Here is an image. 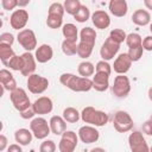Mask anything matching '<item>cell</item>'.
I'll return each instance as SVG.
<instances>
[{
  "instance_id": "1",
  "label": "cell",
  "mask_w": 152,
  "mask_h": 152,
  "mask_svg": "<svg viewBox=\"0 0 152 152\" xmlns=\"http://www.w3.org/2000/svg\"><path fill=\"white\" fill-rule=\"evenodd\" d=\"M59 82L69 88L72 91L76 93H84L89 91L93 88V80L89 77H83V76H76L70 72H64L59 76Z\"/></svg>"
},
{
  "instance_id": "2",
  "label": "cell",
  "mask_w": 152,
  "mask_h": 152,
  "mask_svg": "<svg viewBox=\"0 0 152 152\" xmlns=\"http://www.w3.org/2000/svg\"><path fill=\"white\" fill-rule=\"evenodd\" d=\"M81 119L84 124L93 125L95 127H101L104 126L108 122V115L103 110L95 109L91 106L84 107L81 112Z\"/></svg>"
},
{
  "instance_id": "3",
  "label": "cell",
  "mask_w": 152,
  "mask_h": 152,
  "mask_svg": "<svg viewBox=\"0 0 152 152\" xmlns=\"http://www.w3.org/2000/svg\"><path fill=\"white\" fill-rule=\"evenodd\" d=\"M112 91L114 94V96L119 97V99H124L126 97L129 91H131V81L127 76H125V74H118V76H115L113 86H112Z\"/></svg>"
},
{
  "instance_id": "4",
  "label": "cell",
  "mask_w": 152,
  "mask_h": 152,
  "mask_svg": "<svg viewBox=\"0 0 152 152\" xmlns=\"http://www.w3.org/2000/svg\"><path fill=\"white\" fill-rule=\"evenodd\" d=\"M10 99H11V102L13 104V107L18 110V112H21L28 107H31V101H30V97L28 95L26 94L25 89L23 88H15L13 91H11L10 94Z\"/></svg>"
},
{
  "instance_id": "5",
  "label": "cell",
  "mask_w": 152,
  "mask_h": 152,
  "mask_svg": "<svg viewBox=\"0 0 152 152\" xmlns=\"http://www.w3.org/2000/svg\"><path fill=\"white\" fill-rule=\"evenodd\" d=\"M113 125H114L115 131H118L119 133H126L133 128V119L127 112L118 110L114 114Z\"/></svg>"
},
{
  "instance_id": "6",
  "label": "cell",
  "mask_w": 152,
  "mask_h": 152,
  "mask_svg": "<svg viewBox=\"0 0 152 152\" xmlns=\"http://www.w3.org/2000/svg\"><path fill=\"white\" fill-rule=\"evenodd\" d=\"M30 129L33 133V137L37 139H45L51 133L50 124H48V121L42 116L32 119L30 122Z\"/></svg>"
},
{
  "instance_id": "7",
  "label": "cell",
  "mask_w": 152,
  "mask_h": 152,
  "mask_svg": "<svg viewBox=\"0 0 152 152\" xmlns=\"http://www.w3.org/2000/svg\"><path fill=\"white\" fill-rule=\"evenodd\" d=\"M78 134L74 131H64L58 144L59 152H74L78 144Z\"/></svg>"
},
{
  "instance_id": "8",
  "label": "cell",
  "mask_w": 152,
  "mask_h": 152,
  "mask_svg": "<svg viewBox=\"0 0 152 152\" xmlns=\"http://www.w3.org/2000/svg\"><path fill=\"white\" fill-rule=\"evenodd\" d=\"M27 88L32 94H42L49 88V80L38 75L32 74L27 77Z\"/></svg>"
},
{
  "instance_id": "9",
  "label": "cell",
  "mask_w": 152,
  "mask_h": 152,
  "mask_svg": "<svg viewBox=\"0 0 152 152\" xmlns=\"http://www.w3.org/2000/svg\"><path fill=\"white\" fill-rule=\"evenodd\" d=\"M18 43L24 48L26 51H32L37 48V38L32 30L30 28H23L19 31L17 36Z\"/></svg>"
},
{
  "instance_id": "10",
  "label": "cell",
  "mask_w": 152,
  "mask_h": 152,
  "mask_svg": "<svg viewBox=\"0 0 152 152\" xmlns=\"http://www.w3.org/2000/svg\"><path fill=\"white\" fill-rule=\"evenodd\" d=\"M128 145L132 152H148L150 147L141 132L134 131L128 137Z\"/></svg>"
},
{
  "instance_id": "11",
  "label": "cell",
  "mask_w": 152,
  "mask_h": 152,
  "mask_svg": "<svg viewBox=\"0 0 152 152\" xmlns=\"http://www.w3.org/2000/svg\"><path fill=\"white\" fill-rule=\"evenodd\" d=\"M77 134H78L80 140L84 144H94L100 138V132L93 125H86V126L80 127Z\"/></svg>"
},
{
  "instance_id": "12",
  "label": "cell",
  "mask_w": 152,
  "mask_h": 152,
  "mask_svg": "<svg viewBox=\"0 0 152 152\" xmlns=\"http://www.w3.org/2000/svg\"><path fill=\"white\" fill-rule=\"evenodd\" d=\"M119 49H120V44L113 40L110 37H108L100 49V56L104 61H110L119 52Z\"/></svg>"
},
{
  "instance_id": "13",
  "label": "cell",
  "mask_w": 152,
  "mask_h": 152,
  "mask_svg": "<svg viewBox=\"0 0 152 152\" xmlns=\"http://www.w3.org/2000/svg\"><path fill=\"white\" fill-rule=\"evenodd\" d=\"M28 21V13L26 10H14L10 17V25L13 30H23Z\"/></svg>"
},
{
  "instance_id": "14",
  "label": "cell",
  "mask_w": 152,
  "mask_h": 152,
  "mask_svg": "<svg viewBox=\"0 0 152 152\" xmlns=\"http://www.w3.org/2000/svg\"><path fill=\"white\" fill-rule=\"evenodd\" d=\"M32 107H33L36 114H38V115H45V114H49V113L52 112V109H53V102L48 96H40V97H38L32 103Z\"/></svg>"
},
{
  "instance_id": "15",
  "label": "cell",
  "mask_w": 152,
  "mask_h": 152,
  "mask_svg": "<svg viewBox=\"0 0 152 152\" xmlns=\"http://www.w3.org/2000/svg\"><path fill=\"white\" fill-rule=\"evenodd\" d=\"M132 63H133V61L131 59L129 55L127 52H124V53H120L115 58L114 64H113V69L116 74H126L131 69Z\"/></svg>"
},
{
  "instance_id": "16",
  "label": "cell",
  "mask_w": 152,
  "mask_h": 152,
  "mask_svg": "<svg viewBox=\"0 0 152 152\" xmlns=\"http://www.w3.org/2000/svg\"><path fill=\"white\" fill-rule=\"evenodd\" d=\"M91 21L94 26L99 30H104L110 25V17L106 11L97 10L91 14Z\"/></svg>"
},
{
  "instance_id": "17",
  "label": "cell",
  "mask_w": 152,
  "mask_h": 152,
  "mask_svg": "<svg viewBox=\"0 0 152 152\" xmlns=\"http://www.w3.org/2000/svg\"><path fill=\"white\" fill-rule=\"evenodd\" d=\"M23 57V61H24V65H23V69H21V75L23 76H26L28 77L30 75H32L36 70V57L30 52V51H26L21 55Z\"/></svg>"
},
{
  "instance_id": "18",
  "label": "cell",
  "mask_w": 152,
  "mask_h": 152,
  "mask_svg": "<svg viewBox=\"0 0 152 152\" xmlns=\"http://www.w3.org/2000/svg\"><path fill=\"white\" fill-rule=\"evenodd\" d=\"M108 8L109 12L118 18L125 17L128 12V5L126 0H110L108 4Z\"/></svg>"
},
{
  "instance_id": "19",
  "label": "cell",
  "mask_w": 152,
  "mask_h": 152,
  "mask_svg": "<svg viewBox=\"0 0 152 152\" xmlns=\"http://www.w3.org/2000/svg\"><path fill=\"white\" fill-rule=\"evenodd\" d=\"M0 83H1V87L5 90H8L10 93L13 91L15 88H18L15 78L13 77L12 72L7 69H1L0 70Z\"/></svg>"
},
{
  "instance_id": "20",
  "label": "cell",
  "mask_w": 152,
  "mask_h": 152,
  "mask_svg": "<svg viewBox=\"0 0 152 152\" xmlns=\"http://www.w3.org/2000/svg\"><path fill=\"white\" fill-rule=\"evenodd\" d=\"M109 76L104 72H96L93 76V88L96 91H106L109 88Z\"/></svg>"
},
{
  "instance_id": "21",
  "label": "cell",
  "mask_w": 152,
  "mask_h": 152,
  "mask_svg": "<svg viewBox=\"0 0 152 152\" xmlns=\"http://www.w3.org/2000/svg\"><path fill=\"white\" fill-rule=\"evenodd\" d=\"M52 56H53V50L49 44H42L40 46L37 48L34 53V57L38 63H48L49 61H51Z\"/></svg>"
},
{
  "instance_id": "22",
  "label": "cell",
  "mask_w": 152,
  "mask_h": 152,
  "mask_svg": "<svg viewBox=\"0 0 152 152\" xmlns=\"http://www.w3.org/2000/svg\"><path fill=\"white\" fill-rule=\"evenodd\" d=\"M49 124H50L51 133H53L55 135H62L63 132L66 131V121L64 120L63 116L53 115L51 116Z\"/></svg>"
},
{
  "instance_id": "23",
  "label": "cell",
  "mask_w": 152,
  "mask_h": 152,
  "mask_svg": "<svg viewBox=\"0 0 152 152\" xmlns=\"http://www.w3.org/2000/svg\"><path fill=\"white\" fill-rule=\"evenodd\" d=\"M132 21L133 24L138 26H146L151 23V14L146 10H137L132 14Z\"/></svg>"
},
{
  "instance_id": "24",
  "label": "cell",
  "mask_w": 152,
  "mask_h": 152,
  "mask_svg": "<svg viewBox=\"0 0 152 152\" xmlns=\"http://www.w3.org/2000/svg\"><path fill=\"white\" fill-rule=\"evenodd\" d=\"M33 138V133L31 132V129L27 128H19L14 132V139L18 144H20L21 146H26L32 141Z\"/></svg>"
},
{
  "instance_id": "25",
  "label": "cell",
  "mask_w": 152,
  "mask_h": 152,
  "mask_svg": "<svg viewBox=\"0 0 152 152\" xmlns=\"http://www.w3.org/2000/svg\"><path fill=\"white\" fill-rule=\"evenodd\" d=\"M94 45L95 44H90V43L80 40V43L77 44V56L80 58H83V59L90 57L93 49H94Z\"/></svg>"
},
{
  "instance_id": "26",
  "label": "cell",
  "mask_w": 152,
  "mask_h": 152,
  "mask_svg": "<svg viewBox=\"0 0 152 152\" xmlns=\"http://www.w3.org/2000/svg\"><path fill=\"white\" fill-rule=\"evenodd\" d=\"M64 120L69 124H76L80 119H81V113L74 108V107H66L64 110H63V115Z\"/></svg>"
},
{
  "instance_id": "27",
  "label": "cell",
  "mask_w": 152,
  "mask_h": 152,
  "mask_svg": "<svg viewBox=\"0 0 152 152\" xmlns=\"http://www.w3.org/2000/svg\"><path fill=\"white\" fill-rule=\"evenodd\" d=\"M77 71H78V75L80 76H83V77H90L95 74V66L91 62H88V61H84V62H81L78 64V68H77Z\"/></svg>"
},
{
  "instance_id": "28",
  "label": "cell",
  "mask_w": 152,
  "mask_h": 152,
  "mask_svg": "<svg viewBox=\"0 0 152 152\" xmlns=\"http://www.w3.org/2000/svg\"><path fill=\"white\" fill-rule=\"evenodd\" d=\"M62 33H63V36H64V38H65V39L77 40L78 31H77L76 25H74V24H71V23L64 24V25L62 26Z\"/></svg>"
},
{
  "instance_id": "29",
  "label": "cell",
  "mask_w": 152,
  "mask_h": 152,
  "mask_svg": "<svg viewBox=\"0 0 152 152\" xmlns=\"http://www.w3.org/2000/svg\"><path fill=\"white\" fill-rule=\"evenodd\" d=\"M14 51L12 49V45L10 44H4V43H0V59L4 65H6V63L14 56Z\"/></svg>"
},
{
  "instance_id": "30",
  "label": "cell",
  "mask_w": 152,
  "mask_h": 152,
  "mask_svg": "<svg viewBox=\"0 0 152 152\" xmlns=\"http://www.w3.org/2000/svg\"><path fill=\"white\" fill-rule=\"evenodd\" d=\"M80 40L87 42L90 44H95L96 42V31L91 27H84L80 32Z\"/></svg>"
},
{
  "instance_id": "31",
  "label": "cell",
  "mask_w": 152,
  "mask_h": 152,
  "mask_svg": "<svg viewBox=\"0 0 152 152\" xmlns=\"http://www.w3.org/2000/svg\"><path fill=\"white\" fill-rule=\"evenodd\" d=\"M62 51L66 56H74L77 55V44L76 40L72 39H64L62 42Z\"/></svg>"
},
{
  "instance_id": "32",
  "label": "cell",
  "mask_w": 152,
  "mask_h": 152,
  "mask_svg": "<svg viewBox=\"0 0 152 152\" xmlns=\"http://www.w3.org/2000/svg\"><path fill=\"white\" fill-rule=\"evenodd\" d=\"M46 25L50 28H59L63 25V17L62 15H57V14H49L48 13V18H46Z\"/></svg>"
},
{
  "instance_id": "33",
  "label": "cell",
  "mask_w": 152,
  "mask_h": 152,
  "mask_svg": "<svg viewBox=\"0 0 152 152\" xmlns=\"http://www.w3.org/2000/svg\"><path fill=\"white\" fill-rule=\"evenodd\" d=\"M23 65H24V61H23L21 55H20V56L14 55V56L6 63L5 66H8L10 69H12V70H14V71H21Z\"/></svg>"
},
{
  "instance_id": "34",
  "label": "cell",
  "mask_w": 152,
  "mask_h": 152,
  "mask_svg": "<svg viewBox=\"0 0 152 152\" xmlns=\"http://www.w3.org/2000/svg\"><path fill=\"white\" fill-rule=\"evenodd\" d=\"M90 17H91L90 15V11L86 5H82L80 7V10L76 12V14H74L75 20L78 21V23H86Z\"/></svg>"
},
{
  "instance_id": "35",
  "label": "cell",
  "mask_w": 152,
  "mask_h": 152,
  "mask_svg": "<svg viewBox=\"0 0 152 152\" xmlns=\"http://www.w3.org/2000/svg\"><path fill=\"white\" fill-rule=\"evenodd\" d=\"M64 10L68 14H76V12L80 10V7L82 6V4L80 2V0H65L64 1Z\"/></svg>"
},
{
  "instance_id": "36",
  "label": "cell",
  "mask_w": 152,
  "mask_h": 152,
  "mask_svg": "<svg viewBox=\"0 0 152 152\" xmlns=\"http://www.w3.org/2000/svg\"><path fill=\"white\" fill-rule=\"evenodd\" d=\"M126 44L128 48H134V46H139L142 45V38L139 33H128L126 37Z\"/></svg>"
},
{
  "instance_id": "37",
  "label": "cell",
  "mask_w": 152,
  "mask_h": 152,
  "mask_svg": "<svg viewBox=\"0 0 152 152\" xmlns=\"http://www.w3.org/2000/svg\"><path fill=\"white\" fill-rule=\"evenodd\" d=\"M109 37H110L113 40H115L116 43L121 44V43H124V42L126 40L127 34H126V32H125L124 30H121V28H114V30L110 31Z\"/></svg>"
},
{
  "instance_id": "38",
  "label": "cell",
  "mask_w": 152,
  "mask_h": 152,
  "mask_svg": "<svg viewBox=\"0 0 152 152\" xmlns=\"http://www.w3.org/2000/svg\"><path fill=\"white\" fill-rule=\"evenodd\" d=\"M142 52H144V48H142V45H139V46L129 48L127 53L129 55V57L133 62H138L142 57Z\"/></svg>"
},
{
  "instance_id": "39",
  "label": "cell",
  "mask_w": 152,
  "mask_h": 152,
  "mask_svg": "<svg viewBox=\"0 0 152 152\" xmlns=\"http://www.w3.org/2000/svg\"><path fill=\"white\" fill-rule=\"evenodd\" d=\"M95 71L96 72H104V74L110 75V72H112V65L108 63V61L102 59V61H100V62L96 63Z\"/></svg>"
},
{
  "instance_id": "40",
  "label": "cell",
  "mask_w": 152,
  "mask_h": 152,
  "mask_svg": "<svg viewBox=\"0 0 152 152\" xmlns=\"http://www.w3.org/2000/svg\"><path fill=\"white\" fill-rule=\"evenodd\" d=\"M49 14H57V15H64L65 10H64V5H62L61 2H53L50 5L49 10H48Z\"/></svg>"
},
{
  "instance_id": "41",
  "label": "cell",
  "mask_w": 152,
  "mask_h": 152,
  "mask_svg": "<svg viewBox=\"0 0 152 152\" xmlns=\"http://www.w3.org/2000/svg\"><path fill=\"white\" fill-rule=\"evenodd\" d=\"M56 144L53 140H44L40 146H39V151L40 152H55L56 151Z\"/></svg>"
},
{
  "instance_id": "42",
  "label": "cell",
  "mask_w": 152,
  "mask_h": 152,
  "mask_svg": "<svg viewBox=\"0 0 152 152\" xmlns=\"http://www.w3.org/2000/svg\"><path fill=\"white\" fill-rule=\"evenodd\" d=\"M1 6L5 11H13L18 6V0H1Z\"/></svg>"
},
{
  "instance_id": "43",
  "label": "cell",
  "mask_w": 152,
  "mask_h": 152,
  "mask_svg": "<svg viewBox=\"0 0 152 152\" xmlns=\"http://www.w3.org/2000/svg\"><path fill=\"white\" fill-rule=\"evenodd\" d=\"M0 43L12 45L14 43V36L10 32H4V33L0 34Z\"/></svg>"
},
{
  "instance_id": "44",
  "label": "cell",
  "mask_w": 152,
  "mask_h": 152,
  "mask_svg": "<svg viewBox=\"0 0 152 152\" xmlns=\"http://www.w3.org/2000/svg\"><path fill=\"white\" fill-rule=\"evenodd\" d=\"M19 113H20V116H21L23 119H25V120L32 119V118L36 115V112H34V109H33L32 106L28 107V108H26V109H24V110H21V112H19Z\"/></svg>"
},
{
  "instance_id": "45",
  "label": "cell",
  "mask_w": 152,
  "mask_h": 152,
  "mask_svg": "<svg viewBox=\"0 0 152 152\" xmlns=\"http://www.w3.org/2000/svg\"><path fill=\"white\" fill-rule=\"evenodd\" d=\"M142 132L147 135H152V119L151 118L142 124Z\"/></svg>"
},
{
  "instance_id": "46",
  "label": "cell",
  "mask_w": 152,
  "mask_h": 152,
  "mask_svg": "<svg viewBox=\"0 0 152 152\" xmlns=\"http://www.w3.org/2000/svg\"><path fill=\"white\" fill-rule=\"evenodd\" d=\"M142 48L146 51H152V36H146L142 39Z\"/></svg>"
},
{
  "instance_id": "47",
  "label": "cell",
  "mask_w": 152,
  "mask_h": 152,
  "mask_svg": "<svg viewBox=\"0 0 152 152\" xmlns=\"http://www.w3.org/2000/svg\"><path fill=\"white\" fill-rule=\"evenodd\" d=\"M7 150H8V152H21L23 151L20 144H12V145L8 146Z\"/></svg>"
},
{
  "instance_id": "48",
  "label": "cell",
  "mask_w": 152,
  "mask_h": 152,
  "mask_svg": "<svg viewBox=\"0 0 152 152\" xmlns=\"http://www.w3.org/2000/svg\"><path fill=\"white\" fill-rule=\"evenodd\" d=\"M7 138L4 135V134H1L0 135V151H4L5 148H6V146H7Z\"/></svg>"
},
{
  "instance_id": "49",
  "label": "cell",
  "mask_w": 152,
  "mask_h": 152,
  "mask_svg": "<svg viewBox=\"0 0 152 152\" xmlns=\"http://www.w3.org/2000/svg\"><path fill=\"white\" fill-rule=\"evenodd\" d=\"M30 1L31 0H18V6L19 7H25V6H27L30 4Z\"/></svg>"
},
{
  "instance_id": "50",
  "label": "cell",
  "mask_w": 152,
  "mask_h": 152,
  "mask_svg": "<svg viewBox=\"0 0 152 152\" xmlns=\"http://www.w3.org/2000/svg\"><path fill=\"white\" fill-rule=\"evenodd\" d=\"M144 5L147 10L152 11V0H144Z\"/></svg>"
},
{
  "instance_id": "51",
  "label": "cell",
  "mask_w": 152,
  "mask_h": 152,
  "mask_svg": "<svg viewBox=\"0 0 152 152\" xmlns=\"http://www.w3.org/2000/svg\"><path fill=\"white\" fill-rule=\"evenodd\" d=\"M148 99L152 101V87L148 89Z\"/></svg>"
},
{
  "instance_id": "52",
  "label": "cell",
  "mask_w": 152,
  "mask_h": 152,
  "mask_svg": "<svg viewBox=\"0 0 152 152\" xmlns=\"http://www.w3.org/2000/svg\"><path fill=\"white\" fill-rule=\"evenodd\" d=\"M93 151H103V148H93Z\"/></svg>"
},
{
  "instance_id": "53",
  "label": "cell",
  "mask_w": 152,
  "mask_h": 152,
  "mask_svg": "<svg viewBox=\"0 0 152 152\" xmlns=\"http://www.w3.org/2000/svg\"><path fill=\"white\" fill-rule=\"evenodd\" d=\"M150 31H151V33H152V23H150Z\"/></svg>"
},
{
  "instance_id": "54",
  "label": "cell",
  "mask_w": 152,
  "mask_h": 152,
  "mask_svg": "<svg viewBox=\"0 0 152 152\" xmlns=\"http://www.w3.org/2000/svg\"><path fill=\"white\" fill-rule=\"evenodd\" d=\"M150 151H152V146H151V147H150Z\"/></svg>"
},
{
  "instance_id": "55",
  "label": "cell",
  "mask_w": 152,
  "mask_h": 152,
  "mask_svg": "<svg viewBox=\"0 0 152 152\" xmlns=\"http://www.w3.org/2000/svg\"><path fill=\"white\" fill-rule=\"evenodd\" d=\"M151 119H152V115H151Z\"/></svg>"
}]
</instances>
